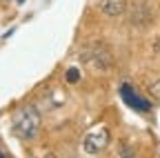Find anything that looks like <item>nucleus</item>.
<instances>
[{
  "label": "nucleus",
  "instance_id": "1",
  "mask_svg": "<svg viewBox=\"0 0 160 158\" xmlns=\"http://www.w3.org/2000/svg\"><path fill=\"white\" fill-rule=\"evenodd\" d=\"M40 125H42V116H40V111L33 105L20 107L13 114V118H11V131L20 138V140H25V143L33 140V138L38 136Z\"/></svg>",
  "mask_w": 160,
  "mask_h": 158
},
{
  "label": "nucleus",
  "instance_id": "2",
  "mask_svg": "<svg viewBox=\"0 0 160 158\" xmlns=\"http://www.w3.org/2000/svg\"><path fill=\"white\" fill-rule=\"evenodd\" d=\"M80 60H82L85 65H89L91 69H96V71H107L113 65V56H111L107 45L89 43V45L82 47V51H80Z\"/></svg>",
  "mask_w": 160,
  "mask_h": 158
},
{
  "label": "nucleus",
  "instance_id": "3",
  "mask_svg": "<svg viewBox=\"0 0 160 158\" xmlns=\"http://www.w3.org/2000/svg\"><path fill=\"white\" fill-rule=\"evenodd\" d=\"M109 140H111L109 129H105V127L93 129V131H89L82 138V151H87V154H100V151H105L109 147Z\"/></svg>",
  "mask_w": 160,
  "mask_h": 158
},
{
  "label": "nucleus",
  "instance_id": "4",
  "mask_svg": "<svg viewBox=\"0 0 160 158\" xmlns=\"http://www.w3.org/2000/svg\"><path fill=\"white\" fill-rule=\"evenodd\" d=\"M118 94H120V98L125 100V105H129L133 111H140V114H147V111H151V103L147 100L145 96H140L129 83H122L120 85V89H118Z\"/></svg>",
  "mask_w": 160,
  "mask_h": 158
},
{
  "label": "nucleus",
  "instance_id": "5",
  "mask_svg": "<svg viewBox=\"0 0 160 158\" xmlns=\"http://www.w3.org/2000/svg\"><path fill=\"white\" fill-rule=\"evenodd\" d=\"M153 9L147 5V3H136V5H131V9H129V25L133 27V29H147L151 23H153Z\"/></svg>",
  "mask_w": 160,
  "mask_h": 158
},
{
  "label": "nucleus",
  "instance_id": "6",
  "mask_svg": "<svg viewBox=\"0 0 160 158\" xmlns=\"http://www.w3.org/2000/svg\"><path fill=\"white\" fill-rule=\"evenodd\" d=\"M98 9L102 11L107 18H118V16L125 13L127 0H100V3H98Z\"/></svg>",
  "mask_w": 160,
  "mask_h": 158
},
{
  "label": "nucleus",
  "instance_id": "7",
  "mask_svg": "<svg viewBox=\"0 0 160 158\" xmlns=\"http://www.w3.org/2000/svg\"><path fill=\"white\" fill-rule=\"evenodd\" d=\"M80 80V71L78 69H69L67 71V83H78Z\"/></svg>",
  "mask_w": 160,
  "mask_h": 158
},
{
  "label": "nucleus",
  "instance_id": "8",
  "mask_svg": "<svg viewBox=\"0 0 160 158\" xmlns=\"http://www.w3.org/2000/svg\"><path fill=\"white\" fill-rule=\"evenodd\" d=\"M151 91H153L156 96H160V80H158V83H153V87H151Z\"/></svg>",
  "mask_w": 160,
  "mask_h": 158
},
{
  "label": "nucleus",
  "instance_id": "9",
  "mask_svg": "<svg viewBox=\"0 0 160 158\" xmlns=\"http://www.w3.org/2000/svg\"><path fill=\"white\" fill-rule=\"evenodd\" d=\"M0 156H5V149H0Z\"/></svg>",
  "mask_w": 160,
  "mask_h": 158
},
{
  "label": "nucleus",
  "instance_id": "10",
  "mask_svg": "<svg viewBox=\"0 0 160 158\" xmlns=\"http://www.w3.org/2000/svg\"><path fill=\"white\" fill-rule=\"evenodd\" d=\"M22 3H25V0H18V5H22Z\"/></svg>",
  "mask_w": 160,
  "mask_h": 158
}]
</instances>
